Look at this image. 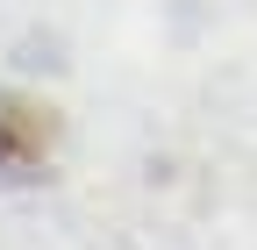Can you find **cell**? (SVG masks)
<instances>
[{"mask_svg":"<svg viewBox=\"0 0 257 250\" xmlns=\"http://www.w3.org/2000/svg\"><path fill=\"white\" fill-rule=\"evenodd\" d=\"M57 165V114L36 93H0V186H36Z\"/></svg>","mask_w":257,"mask_h":250,"instance_id":"cell-1","label":"cell"}]
</instances>
